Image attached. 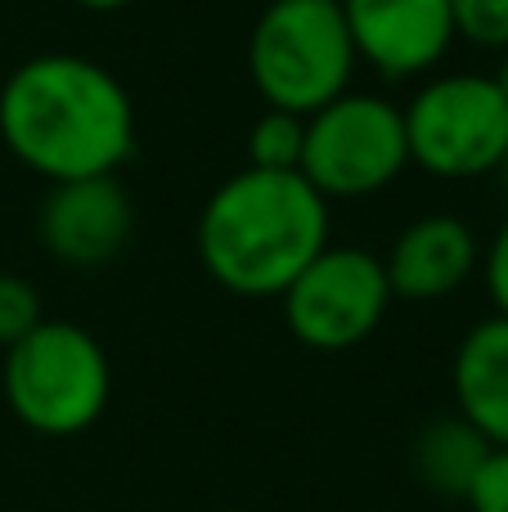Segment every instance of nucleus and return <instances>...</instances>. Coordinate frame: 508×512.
<instances>
[{
	"label": "nucleus",
	"instance_id": "obj_1",
	"mask_svg": "<svg viewBox=\"0 0 508 512\" xmlns=\"http://www.w3.org/2000/svg\"><path fill=\"white\" fill-rule=\"evenodd\" d=\"M0 140L50 185L117 176L135 153V104L104 63L36 54L0 86Z\"/></svg>",
	"mask_w": 508,
	"mask_h": 512
},
{
	"label": "nucleus",
	"instance_id": "obj_2",
	"mask_svg": "<svg viewBox=\"0 0 508 512\" xmlns=\"http://www.w3.org/2000/svg\"><path fill=\"white\" fill-rule=\"evenodd\" d=\"M329 248V198L302 171L230 176L198 216V261L234 297H284L315 252Z\"/></svg>",
	"mask_w": 508,
	"mask_h": 512
},
{
	"label": "nucleus",
	"instance_id": "obj_3",
	"mask_svg": "<svg viewBox=\"0 0 508 512\" xmlns=\"http://www.w3.org/2000/svg\"><path fill=\"white\" fill-rule=\"evenodd\" d=\"M5 400L36 436H81L95 427L113 396V364L90 328L72 319H41L5 351Z\"/></svg>",
	"mask_w": 508,
	"mask_h": 512
},
{
	"label": "nucleus",
	"instance_id": "obj_4",
	"mask_svg": "<svg viewBox=\"0 0 508 512\" xmlns=\"http://www.w3.org/2000/svg\"><path fill=\"white\" fill-rule=\"evenodd\" d=\"M356 63L338 0H270L252 23L248 77L266 108L311 117L351 90Z\"/></svg>",
	"mask_w": 508,
	"mask_h": 512
},
{
	"label": "nucleus",
	"instance_id": "obj_5",
	"mask_svg": "<svg viewBox=\"0 0 508 512\" xmlns=\"http://www.w3.org/2000/svg\"><path fill=\"white\" fill-rule=\"evenodd\" d=\"M410 162L437 180H477L508 149V99L491 77L446 72L414 90L401 108Z\"/></svg>",
	"mask_w": 508,
	"mask_h": 512
},
{
	"label": "nucleus",
	"instance_id": "obj_6",
	"mask_svg": "<svg viewBox=\"0 0 508 512\" xmlns=\"http://www.w3.org/2000/svg\"><path fill=\"white\" fill-rule=\"evenodd\" d=\"M410 167L401 104L383 95L342 90L333 104L306 117L302 176L320 198H369L383 194Z\"/></svg>",
	"mask_w": 508,
	"mask_h": 512
},
{
	"label": "nucleus",
	"instance_id": "obj_7",
	"mask_svg": "<svg viewBox=\"0 0 508 512\" xmlns=\"http://www.w3.org/2000/svg\"><path fill=\"white\" fill-rule=\"evenodd\" d=\"M284 319L293 337L311 351H351L383 324L392 306L383 256L365 248H338L329 243L302 265L293 283L284 288Z\"/></svg>",
	"mask_w": 508,
	"mask_h": 512
},
{
	"label": "nucleus",
	"instance_id": "obj_8",
	"mask_svg": "<svg viewBox=\"0 0 508 512\" xmlns=\"http://www.w3.org/2000/svg\"><path fill=\"white\" fill-rule=\"evenodd\" d=\"M356 59L383 81L432 72L455 45L450 0H338Z\"/></svg>",
	"mask_w": 508,
	"mask_h": 512
},
{
	"label": "nucleus",
	"instance_id": "obj_9",
	"mask_svg": "<svg viewBox=\"0 0 508 512\" xmlns=\"http://www.w3.org/2000/svg\"><path fill=\"white\" fill-rule=\"evenodd\" d=\"M135 230V203L117 176H86L50 185L41 212H36V234L45 252L72 270H99L117 261L131 243Z\"/></svg>",
	"mask_w": 508,
	"mask_h": 512
},
{
	"label": "nucleus",
	"instance_id": "obj_10",
	"mask_svg": "<svg viewBox=\"0 0 508 512\" xmlns=\"http://www.w3.org/2000/svg\"><path fill=\"white\" fill-rule=\"evenodd\" d=\"M482 265V243L473 225L450 212H432L410 221L383 256L392 297L401 301H446L464 288Z\"/></svg>",
	"mask_w": 508,
	"mask_h": 512
},
{
	"label": "nucleus",
	"instance_id": "obj_11",
	"mask_svg": "<svg viewBox=\"0 0 508 512\" xmlns=\"http://www.w3.org/2000/svg\"><path fill=\"white\" fill-rule=\"evenodd\" d=\"M455 414L468 418L495 450H508V315H491L464 333L450 364Z\"/></svg>",
	"mask_w": 508,
	"mask_h": 512
},
{
	"label": "nucleus",
	"instance_id": "obj_12",
	"mask_svg": "<svg viewBox=\"0 0 508 512\" xmlns=\"http://www.w3.org/2000/svg\"><path fill=\"white\" fill-rule=\"evenodd\" d=\"M491 450L495 445L486 441L468 418L450 414L419 432V441H414V472H419V481L428 490H437V495L468 499V490H473L477 472L486 468Z\"/></svg>",
	"mask_w": 508,
	"mask_h": 512
},
{
	"label": "nucleus",
	"instance_id": "obj_13",
	"mask_svg": "<svg viewBox=\"0 0 508 512\" xmlns=\"http://www.w3.org/2000/svg\"><path fill=\"white\" fill-rule=\"evenodd\" d=\"M306 149V117L266 108L248 131V167L257 171H297Z\"/></svg>",
	"mask_w": 508,
	"mask_h": 512
},
{
	"label": "nucleus",
	"instance_id": "obj_14",
	"mask_svg": "<svg viewBox=\"0 0 508 512\" xmlns=\"http://www.w3.org/2000/svg\"><path fill=\"white\" fill-rule=\"evenodd\" d=\"M41 319H45V306L36 283L23 279V274H0V346L9 351L14 342H23Z\"/></svg>",
	"mask_w": 508,
	"mask_h": 512
},
{
	"label": "nucleus",
	"instance_id": "obj_15",
	"mask_svg": "<svg viewBox=\"0 0 508 512\" xmlns=\"http://www.w3.org/2000/svg\"><path fill=\"white\" fill-rule=\"evenodd\" d=\"M455 36L473 41L477 50H508V0H450Z\"/></svg>",
	"mask_w": 508,
	"mask_h": 512
},
{
	"label": "nucleus",
	"instance_id": "obj_16",
	"mask_svg": "<svg viewBox=\"0 0 508 512\" xmlns=\"http://www.w3.org/2000/svg\"><path fill=\"white\" fill-rule=\"evenodd\" d=\"M464 504L473 512H508V450H491Z\"/></svg>",
	"mask_w": 508,
	"mask_h": 512
},
{
	"label": "nucleus",
	"instance_id": "obj_17",
	"mask_svg": "<svg viewBox=\"0 0 508 512\" xmlns=\"http://www.w3.org/2000/svg\"><path fill=\"white\" fill-rule=\"evenodd\" d=\"M482 270H486V292L495 301V315H508V221L491 239V248L482 252Z\"/></svg>",
	"mask_w": 508,
	"mask_h": 512
},
{
	"label": "nucleus",
	"instance_id": "obj_18",
	"mask_svg": "<svg viewBox=\"0 0 508 512\" xmlns=\"http://www.w3.org/2000/svg\"><path fill=\"white\" fill-rule=\"evenodd\" d=\"M72 5H81V9H90V14H117V9H126V5H135V0H72Z\"/></svg>",
	"mask_w": 508,
	"mask_h": 512
},
{
	"label": "nucleus",
	"instance_id": "obj_19",
	"mask_svg": "<svg viewBox=\"0 0 508 512\" xmlns=\"http://www.w3.org/2000/svg\"><path fill=\"white\" fill-rule=\"evenodd\" d=\"M491 81L500 86V95L508 99V50H504V59H500V68H495V77H491Z\"/></svg>",
	"mask_w": 508,
	"mask_h": 512
},
{
	"label": "nucleus",
	"instance_id": "obj_20",
	"mask_svg": "<svg viewBox=\"0 0 508 512\" xmlns=\"http://www.w3.org/2000/svg\"><path fill=\"white\" fill-rule=\"evenodd\" d=\"M495 171L504 176V189H508V149H504V158H500V167H495Z\"/></svg>",
	"mask_w": 508,
	"mask_h": 512
}]
</instances>
